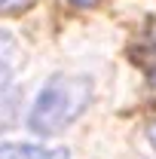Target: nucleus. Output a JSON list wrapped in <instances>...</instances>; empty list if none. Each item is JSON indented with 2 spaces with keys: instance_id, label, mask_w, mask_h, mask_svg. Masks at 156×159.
<instances>
[{
  "instance_id": "5",
  "label": "nucleus",
  "mask_w": 156,
  "mask_h": 159,
  "mask_svg": "<svg viewBox=\"0 0 156 159\" xmlns=\"http://www.w3.org/2000/svg\"><path fill=\"white\" fill-rule=\"evenodd\" d=\"M71 3H74V6H95L98 0H71Z\"/></svg>"
},
{
  "instance_id": "1",
  "label": "nucleus",
  "mask_w": 156,
  "mask_h": 159,
  "mask_svg": "<svg viewBox=\"0 0 156 159\" xmlns=\"http://www.w3.org/2000/svg\"><path fill=\"white\" fill-rule=\"evenodd\" d=\"M89 101H92V83L86 77H52L40 89L28 125L37 135H58L61 129H67L74 119L83 116Z\"/></svg>"
},
{
  "instance_id": "6",
  "label": "nucleus",
  "mask_w": 156,
  "mask_h": 159,
  "mask_svg": "<svg viewBox=\"0 0 156 159\" xmlns=\"http://www.w3.org/2000/svg\"><path fill=\"white\" fill-rule=\"evenodd\" d=\"M150 141H153V147H156V125L150 129Z\"/></svg>"
},
{
  "instance_id": "2",
  "label": "nucleus",
  "mask_w": 156,
  "mask_h": 159,
  "mask_svg": "<svg viewBox=\"0 0 156 159\" xmlns=\"http://www.w3.org/2000/svg\"><path fill=\"white\" fill-rule=\"evenodd\" d=\"M0 159H71L67 150H46L37 144H0Z\"/></svg>"
},
{
  "instance_id": "4",
  "label": "nucleus",
  "mask_w": 156,
  "mask_h": 159,
  "mask_svg": "<svg viewBox=\"0 0 156 159\" xmlns=\"http://www.w3.org/2000/svg\"><path fill=\"white\" fill-rule=\"evenodd\" d=\"M9 83V58H3L0 55V89Z\"/></svg>"
},
{
  "instance_id": "3",
  "label": "nucleus",
  "mask_w": 156,
  "mask_h": 159,
  "mask_svg": "<svg viewBox=\"0 0 156 159\" xmlns=\"http://www.w3.org/2000/svg\"><path fill=\"white\" fill-rule=\"evenodd\" d=\"M34 6V0H0V12H25Z\"/></svg>"
}]
</instances>
